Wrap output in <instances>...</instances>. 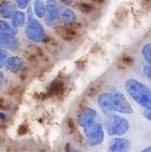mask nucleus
Here are the masks:
<instances>
[{"label":"nucleus","instance_id":"12","mask_svg":"<svg viewBox=\"0 0 151 152\" xmlns=\"http://www.w3.org/2000/svg\"><path fill=\"white\" fill-rule=\"evenodd\" d=\"M61 20L65 25L74 24L77 20V15L74 11L68 7H64L61 10Z\"/></svg>","mask_w":151,"mask_h":152},{"label":"nucleus","instance_id":"21","mask_svg":"<svg viewBox=\"0 0 151 152\" xmlns=\"http://www.w3.org/2000/svg\"><path fill=\"white\" fill-rule=\"evenodd\" d=\"M144 117L147 120L150 121L151 122V108H149V109H146L144 110Z\"/></svg>","mask_w":151,"mask_h":152},{"label":"nucleus","instance_id":"17","mask_svg":"<svg viewBox=\"0 0 151 152\" xmlns=\"http://www.w3.org/2000/svg\"><path fill=\"white\" fill-rule=\"evenodd\" d=\"M142 54L147 64L151 66V43H147L142 46Z\"/></svg>","mask_w":151,"mask_h":152},{"label":"nucleus","instance_id":"10","mask_svg":"<svg viewBox=\"0 0 151 152\" xmlns=\"http://www.w3.org/2000/svg\"><path fill=\"white\" fill-rule=\"evenodd\" d=\"M132 148V142L125 138H114L110 144L109 151L110 152H126Z\"/></svg>","mask_w":151,"mask_h":152},{"label":"nucleus","instance_id":"13","mask_svg":"<svg viewBox=\"0 0 151 152\" xmlns=\"http://www.w3.org/2000/svg\"><path fill=\"white\" fill-rule=\"evenodd\" d=\"M15 11V5L9 1H4L0 4V16L4 19H11Z\"/></svg>","mask_w":151,"mask_h":152},{"label":"nucleus","instance_id":"11","mask_svg":"<svg viewBox=\"0 0 151 152\" xmlns=\"http://www.w3.org/2000/svg\"><path fill=\"white\" fill-rule=\"evenodd\" d=\"M23 64H24L23 60L20 57L10 56V57H7L5 63H4V67L6 68L7 70L16 73L22 69Z\"/></svg>","mask_w":151,"mask_h":152},{"label":"nucleus","instance_id":"4","mask_svg":"<svg viewBox=\"0 0 151 152\" xmlns=\"http://www.w3.org/2000/svg\"><path fill=\"white\" fill-rule=\"evenodd\" d=\"M26 37L32 42L41 43L44 40L46 34L44 26L35 18L28 17L25 28Z\"/></svg>","mask_w":151,"mask_h":152},{"label":"nucleus","instance_id":"2","mask_svg":"<svg viewBox=\"0 0 151 152\" xmlns=\"http://www.w3.org/2000/svg\"><path fill=\"white\" fill-rule=\"evenodd\" d=\"M130 130V122L124 117L111 114L108 116L106 121V131L109 136L118 137L128 133Z\"/></svg>","mask_w":151,"mask_h":152},{"label":"nucleus","instance_id":"15","mask_svg":"<svg viewBox=\"0 0 151 152\" xmlns=\"http://www.w3.org/2000/svg\"><path fill=\"white\" fill-rule=\"evenodd\" d=\"M34 13L39 18H44L46 14V5H44L42 0H34Z\"/></svg>","mask_w":151,"mask_h":152},{"label":"nucleus","instance_id":"6","mask_svg":"<svg viewBox=\"0 0 151 152\" xmlns=\"http://www.w3.org/2000/svg\"><path fill=\"white\" fill-rule=\"evenodd\" d=\"M98 118V112L93 108H85L77 117V124L83 129L96 122Z\"/></svg>","mask_w":151,"mask_h":152},{"label":"nucleus","instance_id":"19","mask_svg":"<svg viewBox=\"0 0 151 152\" xmlns=\"http://www.w3.org/2000/svg\"><path fill=\"white\" fill-rule=\"evenodd\" d=\"M6 59H7L6 52L3 49H0V69H2L4 66Z\"/></svg>","mask_w":151,"mask_h":152},{"label":"nucleus","instance_id":"9","mask_svg":"<svg viewBox=\"0 0 151 152\" xmlns=\"http://www.w3.org/2000/svg\"><path fill=\"white\" fill-rule=\"evenodd\" d=\"M97 102L102 112L108 117L113 114L112 109V94L110 93H102L97 98Z\"/></svg>","mask_w":151,"mask_h":152},{"label":"nucleus","instance_id":"1","mask_svg":"<svg viewBox=\"0 0 151 152\" xmlns=\"http://www.w3.org/2000/svg\"><path fill=\"white\" fill-rule=\"evenodd\" d=\"M128 95L139 105L145 109L151 108V89L135 78H128L125 83Z\"/></svg>","mask_w":151,"mask_h":152},{"label":"nucleus","instance_id":"3","mask_svg":"<svg viewBox=\"0 0 151 152\" xmlns=\"http://www.w3.org/2000/svg\"><path fill=\"white\" fill-rule=\"evenodd\" d=\"M85 142L89 147H96L101 145L105 139L104 126L97 121L89 126L84 128Z\"/></svg>","mask_w":151,"mask_h":152},{"label":"nucleus","instance_id":"20","mask_svg":"<svg viewBox=\"0 0 151 152\" xmlns=\"http://www.w3.org/2000/svg\"><path fill=\"white\" fill-rule=\"evenodd\" d=\"M142 71H143L144 76L151 82V66H150V65L144 66L142 69Z\"/></svg>","mask_w":151,"mask_h":152},{"label":"nucleus","instance_id":"7","mask_svg":"<svg viewBox=\"0 0 151 152\" xmlns=\"http://www.w3.org/2000/svg\"><path fill=\"white\" fill-rule=\"evenodd\" d=\"M20 46V41L13 34L0 33V49L16 51Z\"/></svg>","mask_w":151,"mask_h":152},{"label":"nucleus","instance_id":"16","mask_svg":"<svg viewBox=\"0 0 151 152\" xmlns=\"http://www.w3.org/2000/svg\"><path fill=\"white\" fill-rule=\"evenodd\" d=\"M0 33H10L16 35L17 28H14L12 24H9L4 20H0Z\"/></svg>","mask_w":151,"mask_h":152},{"label":"nucleus","instance_id":"24","mask_svg":"<svg viewBox=\"0 0 151 152\" xmlns=\"http://www.w3.org/2000/svg\"><path fill=\"white\" fill-rule=\"evenodd\" d=\"M5 119V115L2 112H0V120H4Z\"/></svg>","mask_w":151,"mask_h":152},{"label":"nucleus","instance_id":"25","mask_svg":"<svg viewBox=\"0 0 151 152\" xmlns=\"http://www.w3.org/2000/svg\"><path fill=\"white\" fill-rule=\"evenodd\" d=\"M56 1H57V0H47L48 3H55Z\"/></svg>","mask_w":151,"mask_h":152},{"label":"nucleus","instance_id":"5","mask_svg":"<svg viewBox=\"0 0 151 152\" xmlns=\"http://www.w3.org/2000/svg\"><path fill=\"white\" fill-rule=\"evenodd\" d=\"M111 94L113 112H117L125 115H131L133 113L134 110L133 105L122 92L118 90H114L111 92Z\"/></svg>","mask_w":151,"mask_h":152},{"label":"nucleus","instance_id":"14","mask_svg":"<svg viewBox=\"0 0 151 152\" xmlns=\"http://www.w3.org/2000/svg\"><path fill=\"white\" fill-rule=\"evenodd\" d=\"M26 23V15L22 11H15L13 15L11 18V24L16 28H21L25 25Z\"/></svg>","mask_w":151,"mask_h":152},{"label":"nucleus","instance_id":"23","mask_svg":"<svg viewBox=\"0 0 151 152\" xmlns=\"http://www.w3.org/2000/svg\"><path fill=\"white\" fill-rule=\"evenodd\" d=\"M142 151L144 152H151V145H150V146H148L147 148H145V149H143L142 150Z\"/></svg>","mask_w":151,"mask_h":152},{"label":"nucleus","instance_id":"22","mask_svg":"<svg viewBox=\"0 0 151 152\" xmlns=\"http://www.w3.org/2000/svg\"><path fill=\"white\" fill-rule=\"evenodd\" d=\"M4 81V73L0 70V86H2V85H3Z\"/></svg>","mask_w":151,"mask_h":152},{"label":"nucleus","instance_id":"8","mask_svg":"<svg viewBox=\"0 0 151 152\" xmlns=\"http://www.w3.org/2000/svg\"><path fill=\"white\" fill-rule=\"evenodd\" d=\"M61 18V10L55 4V3H47L46 14L44 16V21L47 26H54Z\"/></svg>","mask_w":151,"mask_h":152},{"label":"nucleus","instance_id":"18","mask_svg":"<svg viewBox=\"0 0 151 152\" xmlns=\"http://www.w3.org/2000/svg\"><path fill=\"white\" fill-rule=\"evenodd\" d=\"M16 3V5L20 9V10H24L27 9L28 7L29 2L30 0H14Z\"/></svg>","mask_w":151,"mask_h":152}]
</instances>
